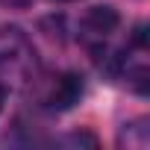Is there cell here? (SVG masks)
<instances>
[{
  "mask_svg": "<svg viewBox=\"0 0 150 150\" xmlns=\"http://www.w3.org/2000/svg\"><path fill=\"white\" fill-rule=\"evenodd\" d=\"M83 94V77H77V74H62V77H56L47 88V106L50 109H68L80 100Z\"/></svg>",
  "mask_w": 150,
  "mask_h": 150,
  "instance_id": "3957f363",
  "label": "cell"
},
{
  "mask_svg": "<svg viewBox=\"0 0 150 150\" xmlns=\"http://www.w3.org/2000/svg\"><path fill=\"white\" fill-rule=\"evenodd\" d=\"M33 65V47L21 30H0V71L21 74Z\"/></svg>",
  "mask_w": 150,
  "mask_h": 150,
  "instance_id": "6da1fadb",
  "label": "cell"
},
{
  "mask_svg": "<svg viewBox=\"0 0 150 150\" xmlns=\"http://www.w3.org/2000/svg\"><path fill=\"white\" fill-rule=\"evenodd\" d=\"M62 3H71V0H62Z\"/></svg>",
  "mask_w": 150,
  "mask_h": 150,
  "instance_id": "5b68a950",
  "label": "cell"
},
{
  "mask_svg": "<svg viewBox=\"0 0 150 150\" xmlns=\"http://www.w3.org/2000/svg\"><path fill=\"white\" fill-rule=\"evenodd\" d=\"M115 30H118V12L112 6H94L80 21V35L88 47H103V41H109Z\"/></svg>",
  "mask_w": 150,
  "mask_h": 150,
  "instance_id": "7a4b0ae2",
  "label": "cell"
},
{
  "mask_svg": "<svg viewBox=\"0 0 150 150\" xmlns=\"http://www.w3.org/2000/svg\"><path fill=\"white\" fill-rule=\"evenodd\" d=\"M3 100H6V88L0 86V109H3Z\"/></svg>",
  "mask_w": 150,
  "mask_h": 150,
  "instance_id": "277c9868",
  "label": "cell"
}]
</instances>
